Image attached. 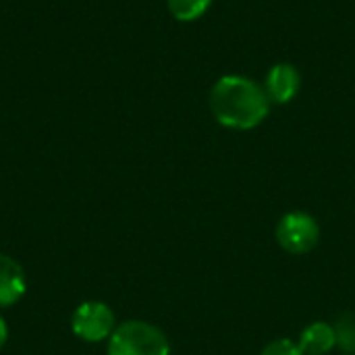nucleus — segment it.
Instances as JSON below:
<instances>
[{"instance_id":"39448f33","label":"nucleus","mask_w":355,"mask_h":355,"mask_svg":"<svg viewBox=\"0 0 355 355\" xmlns=\"http://www.w3.org/2000/svg\"><path fill=\"white\" fill-rule=\"evenodd\" d=\"M262 85L270 104H287L302 89V73L291 62H277L268 69Z\"/></svg>"},{"instance_id":"f257e3e1","label":"nucleus","mask_w":355,"mask_h":355,"mask_svg":"<svg viewBox=\"0 0 355 355\" xmlns=\"http://www.w3.org/2000/svg\"><path fill=\"white\" fill-rule=\"evenodd\" d=\"M208 104L216 123L235 131L256 129L272 106L264 85L245 75H223L216 79Z\"/></svg>"},{"instance_id":"20e7f679","label":"nucleus","mask_w":355,"mask_h":355,"mask_svg":"<svg viewBox=\"0 0 355 355\" xmlns=\"http://www.w3.org/2000/svg\"><path fill=\"white\" fill-rule=\"evenodd\" d=\"M71 329L81 341L100 343L110 339L116 329V318L104 302H83L73 312Z\"/></svg>"},{"instance_id":"6e6552de","label":"nucleus","mask_w":355,"mask_h":355,"mask_svg":"<svg viewBox=\"0 0 355 355\" xmlns=\"http://www.w3.org/2000/svg\"><path fill=\"white\" fill-rule=\"evenodd\" d=\"M166 6L177 21L189 23L206 15L212 6V0H166Z\"/></svg>"},{"instance_id":"f03ea898","label":"nucleus","mask_w":355,"mask_h":355,"mask_svg":"<svg viewBox=\"0 0 355 355\" xmlns=\"http://www.w3.org/2000/svg\"><path fill=\"white\" fill-rule=\"evenodd\" d=\"M108 355H171L166 335L144 320L116 324L108 339Z\"/></svg>"},{"instance_id":"0eeeda50","label":"nucleus","mask_w":355,"mask_h":355,"mask_svg":"<svg viewBox=\"0 0 355 355\" xmlns=\"http://www.w3.org/2000/svg\"><path fill=\"white\" fill-rule=\"evenodd\" d=\"M297 345L304 352V355H329L337 347V337H335L333 324L320 322V320L308 324L300 333Z\"/></svg>"},{"instance_id":"7ed1b4c3","label":"nucleus","mask_w":355,"mask_h":355,"mask_svg":"<svg viewBox=\"0 0 355 355\" xmlns=\"http://www.w3.org/2000/svg\"><path fill=\"white\" fill-rule=\"evenodd\" d=\"M277 241L279 245L293 256H302L312 252L320 241V225L308 212L293 210L281 216L277 225Z\"/></svg>"},{"instance_id":"9b49d317","label":"nucleus","mask_w":355,"mask_h":355,"mask_svg":"<svg viewBox=\"0 0 355 355\" xmlns=\"http://www.w3.org/2000/svg\"><path fill=\"white\" fill-rule=\"evenodd\" d=\"M6 339H8V327H6V322H4V318L0 316V349L4 347V343H6Z\"/></svg>"},{"instance_id":"423d86ee","label":"nucleus","mask_w":355,"mask_h":355,"mask_svg":"<svg viewBox=\"0 0 355 355\" xmlns=\"http://www.w3.org/2000/svg\"><path fill=\"white\" fill-rule=\"evenodd\" d=\"M27 289V279L19 262L0 254V308L17 304Z\"/></svg>"},{"instance_id":"9d476101","label":"nucleus","mask_w":355,"mask_h":355,"mask_svg":"<svg viewBox=\"0 0 355 355\" xmlns=\"http://www.w3.org/2000/svg\"><path fill=\"white\" fill-rule=\"evenodd\" d=\"M260 355H304V352L300 349L297 341L291 339H277L272 343H268Z\"/></svg>"},{"instance_id":"1a4fd4ad","label":"nucleus","mask_w":355,"mask_h":355,"mask_svg":"<svg viewBox=\"0 0 355 355\" xmlns=\"http://www.w3.org/2000/svg\"><path fill=\"white\" fill-rule=\"evenodd\" d=\"M335 337H337V347L345 354L355 355V314L354 312H345L341 314L335 324Z\"/></svg>"}]
</instances>
